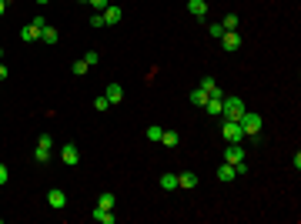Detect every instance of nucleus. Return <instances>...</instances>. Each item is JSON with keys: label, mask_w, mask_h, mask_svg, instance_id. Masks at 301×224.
Returning <instances> with one entry per match:
<instances>
[{"label": "nucleus", "mask_w": 301, "mask_h": 224, "mask_svg": "<svg viewBox=\"0 0 301 224\" xmlns=\"http://www.w3.org/2000/svg\"><path fill=\"white\" fill-rule=\"evenodd\" d=\"M241 131H245V137H251V141H261V114L254 111H245L241 114Z\"/></svg>", "instance_id": "f257e3e1"}, {"label": "nucleus", "mask_w": 301, "mask_h": 224, "mask_svg": "<svg viewBox=\"0 0 301 224\" xmlns=\"http://www.w3.org/2000/svg\"><path fill=\"white\" fill-rule=\"evenodd\" d=\"M225 164H231L238 174H248V161H245V150H241V144H227V150H225Z\"/></svg>", "instance_id": "f03ea898"}, {"label": "nucleus", "mask_w": 301, "mask_h": 224, "mask_svg": "<svg viewBox=\"0 0 301 224\" xmlns=\"http://www.w3.org/2000/svg\"><path fill=\"white\" fill-rule=\"evenodd\" d=\"M221 104H225V111H221L225 121H241V114L248 111L245 104H241V97H221Z\"/></svg>", "instance_id": "7ed1b4c3"}, {"label": "nucleus", "mask_w": 301, "mask_h": 224, "mask_svg": "<svg viewBox=\"0 0 301 224\" xmlns=\"http://www.w3.org/2000/svg\"><path fill=\"white\" fill-rule=\"evenodd\" d=\"M221 134H225L227 144H241V137H245V131H241V124H238V121H225Z\"/></svg>", "instance_id": "20e7f679"}, {"label": "nucleus", "mask_w": 301, "mask_h": 224, "mask_svg": "<svg viewBox=\"0 0 301 224\" xmlns=\"http://www.w3.org/2000/svg\"><path fill=\"white\" fill-rule=\"evenodd\" d=\"M44 24H47L44 17H34L30 24H27V27H24V30H20V37H24V40H40V30H44Z\"/></svg>", "instance_id": "39448f33"}, {"label": "nucleus", "mask_w": 301, "mask_h": 224, "mask_svg": "<svg viewBox=\"0 0 301 224\" xmlns=\"http://www.w3.org/2000/svg\"><path fill=\"white\" fill-rule=\"evenodd\" d=\"M60 161H64L67 168H74V164H80V150H77V144H71V141H67V144L60 148Z\"/></svg>", "instance_id": "423d86ee"}, {"label": "nucleus", "mask_w": 301, "mask_h": 224, "mask_svg": "<svg viewBox=\"0 0 301 224\" xmlns=\"http://www.w3.org/2000/svg\"><path fill=\"white\" fill-rule=\"evenodd\" d=\"M100 17H104V27H114V24H121L124 10H121V7H114V3H107V7L100 10Z\"/></svg>", "instance_id": "0eeeda50"}, {"label": "nucleus", "mask_w": 301, "mask_h": 224, "mask_svg": "<svg viewBox=\"0 0 301 224\" xmlns=\"http://www.w3.org/2000/svg\"><path fill=\"white\" fill-rule=\"evenodd\" d=\"M47 204L54 207V211H64V207H67V194H64L60 187H54V191H47Z\"/></svg>", "instance_id": "6e6552de"}, {"label": "nucleus", "mask_w": 301, "mask_h": 224, "mask_svg": "<svg viewBox=\"0 0 301 224\" xmlns=\"http://www.w3.org/2000/svg\"><path fill=\"white\" fill-rule=\"evenodd\" d=\"M198 87H201V91H204L207 97H225V91H221V87L214 84V77H201V84H198Z\"/></svg>", "instance_id": "1a4fd4ad"}, {"label": "nucleus", "mask_w": 301, "mask_h": 224, "mask_svg": "<svg viewBox=\"0 0 301 224\" xmlns=\"http://www.w3.org/2000/svg\"><path fill=\"white\" fill-rule=\"evenodd\" d=\"M221 44H225V50H238V47H241V34H238V30H225V34H221Z\"/></svg>", "instance_id": "9d476101"}, {"label": "nucleus", "mask_w": 301, "mask_h": 224, "mask_svg": "<svg viewBox=\"0 0 301 224\" xmlns=\"http://www.w3.org/2000/svg\"><path fill=\"white\" fill-rule=\"evenodd\" d=\"M188 14L201 20V17L207 14V0H188Z\"/></svg>", "instance_id": "9b49d317"}, {"label": "nucleus", "mask_w": 301, "mask_h": 224, "mask_svg": "<svg viewBox=\"0 0 301 224\" xmlns=\"http://www.w3.org/2000/svg\"><path fill=\"white\" fill-rule=\"evenodd\" d=\"M40 40H44L47 47H54L57 40H60V34H57V27H50V24H44V30H40Z\"/></svg>", "instance_id": "f8f14e48"}, {"label": "nucleus", "mask_w": 301, "mask_h": 224, "mask_svg": "<svg viewBox=\"0 0 301 224\" xmlns=\"http://www.w3.org/2000/svg\"><path fill=\"white\" fill-rule=\"evenodd\" d=\"M204 111L211 114V117H221V111H225V104H221V97H207V100H204Z\"/></svg>", "instance_id": "ddd939ff"}, {"label": "nucleus", "mask_w": 301, "mask_h": 224, "mask_svg": "<svg viewBox=\"0 0 301 224\" xmlns=\"http://www.w3.org/2000/svg\"><path fill=\"white\" fill-rule=\"evenodd\" d=\"M104 97H107L111 104H121V100H124V87H121V84H107V94H104Z\"/></svg>", "instance_id": "4468645a"}, {"label": "nucleus", "mask_w": 301, "mask_h": 224, "mask_svg": "<svg viewBox=\"0 0 301 224\" xmlns=\"http://www.w3.org/2000/svg\"><path fill=\"white\" fill-rule=\"evenodd\" d=\"M177 187H198V174L194 171H184V174H177Z\"/></svg>", "instance_id": "2eb2a0df"}, {"label": "nucleus", "mask_w": 301, "mask_h": 224, "mask_svg": "<svg viewBox=\"0 0 301 224\" xmlns=\"http://www.w3.org/2000/svg\"><path fill=\"white\" fill-rule=\"evenodd\" d=\"M91 218H94L97 224H114V214L107 211V207H94V211H91Z\"/></svg>", "instance_id": "dca6fc26"}, {"label": "nucleus", "mask_w": 301, "mask_h": 224, "mask_svg": "<svg viewBox=\"0 0 301 224\" xmlns=\"http://www.w3.org/2000/svg\"><path fill=\"white\" fill-rule=\"evenodd\" d=\"M234 177H238V171L231 168V164H221V168H218V181H225V184H227V181H234Z\"/></svg>", "instance_id": "f3484780"}, {"label": "nucleus", "mask_w": 301, "mask_h": 224, "mask_svg": "<svg viewBox=\"0 0 301 224\" xmlns=\"http://www.w3.org/2000/svg\"><path fill=\"white\" fill-rule=\"evenodd\" d=\"M177 141H181V137H177L174 131H164V134H161V144H164V148H177Z\"/></svg>", "instance_id": "a211bd4d"}, {"label": "nucleus", "mask_w": 301, "mask_h": 224, "mask_svg": "<svg viewBox=\"0 0 301 224\" xmlns=\"http://www.w3.org/2000/svg\"><path fill=\"white\" fill-rule=\"evenodd\" d=\"M161 187H164V191H174V187H177V174H161Z\"/></svg>", "instance_id": "6ab92c4d"}, {"label": "nucleus", "mask_w": 301, "mask_h": 224, "mask_svg": "<svg viewBox=\"0 0 301 224\" xmlns=\"http://www.w3.org/2000/svg\"><path fill=\"white\" fill-rule=\"evenodd\" d=\"M97 207H107V211H114V194H111V191H104V194L97 198Z\"/></svg>", "instance_id": "aec40b11"}, {"label": "nucleus", "mask_w": 301, "mask_h": 224, "mask_svg": "<svg viewBox=\"0 0 301 224\" xmlns=\"http://www.w3.org/2000/svg\"><path fill=\"white\" fill-rule=\"evenodd\" d=\"M204 100H207V94L201 91V87H194V91H191V104H198V107H204Z\"/></svg>", "instance_id": "412c9836"}, {"label": "nucleus", "mask_w": 301, "mask_h": 224, "mask_svg": "<svg viewBox=\"0 0 301 224\" xmlns=\"http://www.w3.org/2000/svg\"><path fill=\"white\" fill-rule=\"evenodd\" d=\"M34 161L47 164V161H50V148H40V144H37V150H34Z\"/></svg>", "instance_id": "4be33fe9"}, {"label": "nucleus", "mask_w": 301, "mask_h": 224, "mask_svg": "<svg viewBox=\"0 0 301 224\" xmlns=\"http://www.w3.org/2000/svg\"><path fill=\"white\" fill-rule=\"evenodd\" d=\"M71 71H74L77 77H84V74H87V71H91V67H87V60L80 57V60H74V67H71Z\"/></svg>", "instance_id": "5701e85b"}, {"label": "nucleus", "mask_w": 301, "mask_h": 224, "mask_svg": "<svg viewBox=\"0 0 301 224\" xmlns=\"http://www.w3.org/2000/svg\"><path fill=\"white\" fill-rule=\"evenodd\" d=\"M221 27H225V30H238V14H227V17L221 20Z\"/></svg>", "instance_id": "b1692460"}, {"label": "nucleus", "mask_w": 301, "mask_h": 224, "mask_svg": "<svg viewBox=\"0 0 301 224\" xmlns=\"http://www.w3.org/2000/svg\"><path fill=\"white\" fill-rule=\"evenodd\" d=\"M144 134H148V141H154V144H157V141H161V134H164V131H161V127L154 124V127H148Z\"/></svg>", "instance_id": "393cba45"}, {"label": "nucleus", "mask_w": 301, "mask_h": 224, "mask_svg": "<svg viewBox=\"0 0 301 224\" xmlns=\"http://www.w3.org/2000/svg\"><path fill=\"white\" fill-rule=\"evenodd\" d=\"M207 34H211L214 40H221V34H225V27H221V24H211V27H207Z\"/></svg>", "instance_id": "a878e982"}, {"label": "nucleus", "mask_w": 301, "mask_h": 224, "mask_svg": "<svg viewBox=\"0 0 301 224\" xmlns=\"http://www.w3.org/2000/svg\"><path fill=\"white\" fill-rule=\"evenodd\" d=\"M84 60H87V67H94L97 60H100V54H97V50H87V54H84Z\"/></svg>", "instance_id": "bb28decb"}, {"label": "nucleus", "mask_w": 301, "mask_h": 224, "mask_svg": "<svg viewBox=\"0 0 301 224\" xmlns=\"http://www.w3.org/2000/svg\"><path fill=\"white\" fill-rule=\"evenodd\" d=\"M37 144H40V148H54V137H50V134H40Z\"/></svg>", "instance_id": "cd10ccee"}, {"label": "nucleus", "mask_w": 301, "mask_h": 224, "mask_svg": "<svg viewBox=\"0 0 301 224\" xmlns=\"http://www.w3.org/2000/svg\"><path fill=\"white\" fill-rule=\"evenodd\" d=\"M107 107H111V100H107V97H97V100H94V111H107Z\"/></svg>", "instance_id": "c85d7f7f"}, {"label": "nucleus", "mask_w": 301, "mask_h": 224, "mask_svg": "<svg viewBox=\"0 0 301 224\" xmlns=\"http://www.w3.org/2000/svg\"><path fill=\"white\" fill-rule=\"evenodd\" d=\"M10 181V171H7V164H0V187Z\"/></svg>", "instance_id": "c756f323"}, {"label": "nucleus", "mask_w": 301, "mask_h": 224, "mask_svg": "<svg viewBox=\"0 0 301 224\" xmlns=\"http://www.w3.org/2000/svg\"><path fill=\"white\" fill-rule=\"evenodd\" d=\"M91 27H104V17H100V10H97L94 17H91Z\"/></svg>", "instance_id": "7c9ffc66"}, {"label": "nucleus", "mask_w": 301, "mask_h": 224, "mask_svg": "<svg viewBox=\"0 0 301 224\" xmlns=\"http://www.w3.org/2000/svg\"><path fill=\"white\" fill-rule=\"evenodd\" d=\"M91 7H94V10H104V7H107V0H91Z\"/></svg>", "instance_id": "2f4dec72"}, {"label": "nucleus", "mask_w": 301, "mask_h": 224, "mask_svg": "<svg viewBox=\"0 0 301 224\" xmlns=\"http://www.w3.org/2000/svg\"><path fill=\"white\" fill-rule=\"evenodd\" d=\"M3 14H7V0H0V17H3Z\"/></svg>", "instance_id": "473e14b6"}, {"label": "nucleus", "mask_w": 301, "mask_h": 224, "mask_svg": "<svg viewBox=\"0 0 301 224\" xmlns=\"http://www.w3.org/2000/svg\"><path fill=\"white\" fill-rule=\"evenodd\" d=\"M0 80H7V67L3 64H0Z\"/></svg>", "instance_id": "72a5a7b5"}, {"label": "nucleus", "mask_w": 301, "mask_h": 224, "mask_svg": "<svg viewBox=\"0 0 301 224\" xmlns=\"http://www.w3.org/2000/svg\"><path fill=\"white\" fill-rule=\"evenodd\" d=\"M77 3H91V0H77Z\"/></svg>", "instance_id": "f704fd0d"}, {"label": "nucleus", "mask_w": 301, "mask_h": 224, "mask_svg": "<svg viewBox=\"0 0 301 224\" xmlns=\"http://www.w3.org/2000/svg\"><path fill=\"white\" fill-rule=\"evenodd\" d=\"M37 3H50V0H37Z\"/></svg>", "instance_id": "c9c22d12"}, {"label": "nucleus", "mask_w": 301, "mask_h": 224, "mask_svg": "<svg viewBox=\"0 0 301 224\" xmlns=\"http://www.w3.org/2000/svg\"><path fill=\"white\" fill-rule=\"evenodd\" d=\"M7 3H10V0H7Z\"/></svg>", "instance_id": "e433bc0d"}, {"label": "nucleus", "mask_w": 301, "mask_h": 224, "mask_svg": "<svg viewBox=\"0 0 301 224\" xmlns=\"http://www.w3.org/2000/svg\"><path fill=\"white\" fill-rule=\"evenodd\" d=\"M0 54H3V50H0Z\"/></svg>", "instance_id": "4c0bfd02"}]
</instances>
